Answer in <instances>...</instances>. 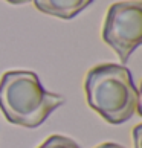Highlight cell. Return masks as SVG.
Here are the masks:
<instances>
[{
    "label": "cell",
    "mask_w": 142,
    "mask_h": 148,
    "mask_svg": "<svg viewBox=\"0 0 142 148\" xmlns=\"http://www.w3.org/2000/svg\"><path fill=\"white\" fill-rule=\"evenodd\" d=\"M96 148H124L122 145H118V144H113V142H104V144L98 145Z\"/></svg>",
    "instance_id": "7"
},
{
    "label": "cell",
    "mask_w": 142,
    "mask_h": 148,
    "mask_svg": "<svg viewBox=\"0 0 142 148\" xmlns=\"http://www.w3.org/2000/svg\"><path fill=\"white\" fill-rule=\"evenodd\" d=\"M134 2H141V0H134Z\"/></svg>",
    "instance_id": "9"
},
{
    "label": "cell",
    "mask_w": 142,
    "mask_h": 148,
    "mask_svg": "<svg viewBox=\"0 0 142 148\" xmlns=\"http://www.w3.org/2000/svg\"><path fill=\"white\" fill-rule=\"evenodd\" d=\"M102 40L118 53L122 63H127L142 41L141 2L113 3L104 20Z\"/></svg>",
    "instance_id": "3"
},
{
    "label": "cell",
    "mask_w": 142,
    "mask_h": 148,
    "mask_svg": "<svg viewBox=\"0 0 142 148\" xmlns=\"http://www.w3.org/2000/svg\"><path fill=\"white\" fill-rule=\"evenodd\" d=\"M141 125H138V127L134 128V145L136 148H141V142H139V134H141Z\"/></svg>",
    "instance_id": "6"
},
{
    "label": "cell",
    "mask_w": 142,
    "mask_h": 148,
    "mask_svg": "<svg viewBox=\"0 0 142 148\" xmlns=\"http://www.w3.org/2000/svg\"><path fill=\"white\" fill-rule=\"evenodd\" d=\"M64 104V98L47 92L32 70H9L0 78V110L11 124L35 128Z\"/></svg>",
    "instance_id": "1"
},
{
    "label": "cell",
    "mask_w": 142,
    "mask_h": 148,
    "mask_svg": "<svg viewBox=\"0 0 142 148\" xmlns=\"http://www.w3.org/2000/svg\"><path fill=\"white\" fill-rule=\"evenodd\" d=\"M84 90L90 108L118 125L130 121L139 108V92L130 70L119 64H99L86 75Z\"/></svg>",
    "instance_id": "2"
},
{
    "label": "cell",
    "mask_w": 142,
    "mask_h": 148,
    "mask_svg": "<svg viewBox=\"0 0 142 148\" xmlns=\"http://www.w3.org/2000/svg\"><path fill=\"white\" fill-rule=\"evenodd\" d=\"M5 2L12 3V5H23V3H28V2H31V0H5Z\"/></svg>",
    "instance_id": "8"
},
{
    "label": "cell",
    "mask_w": 142,
    "mask_h": 148,
    "mask_svg": "<svg viewBox=\"0 0 142 148\" xmlns=\"http://www.w3.org/2000/svg\"><path fill=\"white\" fill-rule=\"evenodd\" d=\"M38 148H81L75 140L66 138V136L54 134L51 138H47Z\"/></svg>",
    "instance_id": "5"
},
{
    "label": "cell",
    "mask_w": 142,
    "mask_h": 148,
    "mask_svg": "<svg viewBox=\"0 0 142 148\" xmlns=\"http://www.w3.org/2000/svg\"><path fill=\"white\" fill-rule=\"evenodd\" d=\"M93 0H34V5L43 14L70 20L84 11Z\"/></svg>",
    "instance_id": "4"
}]
</instances>
